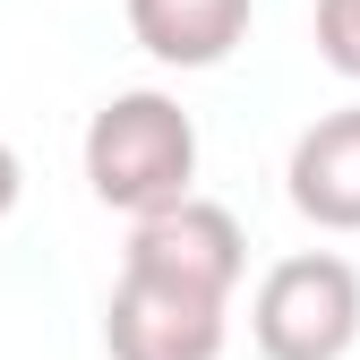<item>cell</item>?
I'll list each match as a JSON object with an SVG mask.
<instances>
[{"label": "cell", "instance_id": "6da1fadb", "mask_svg": "<svg viewBox=\"0 0 360 360\" xmlns=\"http://www.w3.org/2000/svg\"><path fill=\"white\" fill-rule=\"evenodd\" d=\"M86 180L95 198L120 206V214H155L172 198H189L198 180V129L172 95L138 86V95H112L86 129Z\"/></svg>", "mask_w": 360, "mask_h": 360}, {"label": "cell", "instance_id": "7a4b0ae2", "mask_svg": "<svg viewBox=\"0 0 360 360\" xmlns=\"http://www.w3.org/2000/svg\"><path fill=\"white\" fill-rule=\"evenodd\" d=\"M249 326L266 360H343L360 335V275L335 249H300L283 266H266V283L249 300Z\"/></svg>", "mask_w": 360, "mask_h": 360}, {"label": "cell", "instance_id": "3957f363", "mask_svg": "<svg viewBox=\"0 0 360 360\" xmlns=\"http://www.w3.org/2000/svg\"><path fill=\"white\" fill-rule=\"evenodd\" d=\"M103 343H112V360H214L223 352V292L120 266V292L103 309Z\"/></svg>", "mask_w": 360, "mask_h": 360}, {"label": "cell", "instance_id": "277c9868", "mask_svg": "<svg viewBox=\"0 0 360 360\" xmlns=\"http://www.w3.org/2000/svg\"><path fill=\"white\" fill-rule=\"evenodd\" d=\"M240 249L249 240H240L232 206H214V198H172V206L138 214V232H129V266L198 283V292H223V300L240 283Z\"/></svg>", "mask_w": 360, "mask_h": 360}, {"label": "cell", "instance_id": "5b68a950", "mask_svg": "<svg viewBox=\"0 0 360 360\" xmlns=\"http://www.w3.org/2000/svg\"><path fill=\"white\" fill-rule=\"evenodd\" d=\"M283 180H292V206H300L309 223H326V232H360V103L309 120Z\"/></svg>", "mask_w": 360, "mask_h": 360}, {"label": "cell", "instance_id": "8992f818", "mask_svg": "<svg viewBox=\"0 0 360 360\" xmlns=\"http://www.w3.org/2000/svg\"><path fill=\"white\" fill-rule=\"evenodd\" d=\"M249 0H129V34L172 69H214L240 43Z\"/></svg>", "mask_w": 360, "mask_h": 360}, {"label": "cell", "instance_id": "52a82bcc", "mask_svg": "<svg viewBox=\"0 0 360 360\" xmlns=\"http://www.w3.org/2000/svg\"><path fill=\"white\" fill-rule=\"evenodd\" d=\"M318 52L343 77H360V0H318Z\"/></svg>", "mask_w": 360, "mask_h": 360}, {"label": "cell", "instance_id": "ba28073f", "mask_svg": "<svg viewBox=\"0 0 360 360\" xmlns=\"http://www.w3.org/2000/svg\"><path fill=\"white\" fill-rule=\"evenodd\" d=\"M18 189H26V172H18V146H9V138H0V214H9V206H18Z\"/></svg>", "mask_w": 360, "mask_h": 360}]
</instances>
